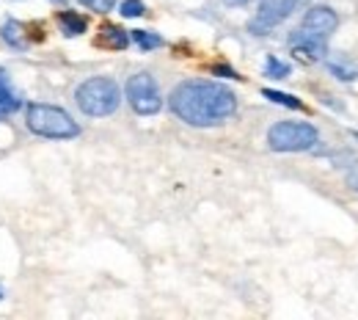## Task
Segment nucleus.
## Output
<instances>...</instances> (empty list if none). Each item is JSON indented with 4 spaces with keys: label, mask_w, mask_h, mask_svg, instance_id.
I'll use <instances>...</instances> for the list:
<instances>
[{
    "label": "nucleus",
    "mask_w": 358,
    "mask_h": 320,
    "mask_svg": "<svg viewBox=\"0 0 358 320\" xmlns=\"http://www.w3.org/2000/svg\"><path fill=\"white\" fill-rule=\"evenodd\" d=\"M169 108L190 127H215L237 113V94L215 81H185L171 92Z\"/></svg>",
    "instance_id": "nucleus-1"
},
{
    "label": "nucleus",
    "mask_w": 358,
    "mask_h": 320,
    "mask_svg": "<svg viewBox=\"0 0 358 320\" xmlns=\"http://www.w3.org/2000/svg\"><path fill=\"white\" fill-rule=\"evenodd\" d=\"M25 122L34 136L52 138V141H69L80 136V125L58 105H45V102H31L25 108Z\"/></svg>",
    "instance_id": "nucleus-2"
},
{
    "label": "nucleus",
    "mask_w": 358,
    "mask_h": 320,
    "mask_svg": "<svg viewBox=\"0 0 358 320\" xmlns=\"http://www.w3.org/2000/svg\"><path fill=\"white\" fill-rule=\"evenodd\" d=\"M75 102L78 108L91 116V119H102V116H110L116 113V108L122 105V89L113 78H89L78 86L75 92Z\"/></svg>",
    "instance_id": "nucleus-3"
},
{
    "label": "nucleus",
    "mask_w": 358,
    "mask_h": 320,
    "mask_svg": "<svg viewBox=\"0 0 358 320\" xmlns=\"http://www.w3.org/2000/svg\"><path fill=\"white\" fill-rule=\"evenodd\" d=\"M320 141L317 127L309 122H275L268 130V146L273 152H309Z\"/></svg>",
    "instance_id": "nucleus-4"
},
{
    "label": "nucleus",
    "mask_w": 358,
    "mask_h": 320,
    "mask_svg": "<svg viewBox=\"0 0 358 320\" xmlns=\"http://www.w3.org/2000/svg\"><path fill=\"white\" fill-rule=\"evenodd\" d=\"M124 94H127V102H130V108L138 116H155L163 108L160 86L149 72H135L133 78L127 81V86H124Z\"/></svg>",
    "instance_id": "nucleus-5"
},
{
    "label": "nucleus",
    "mask_w": 358,
    "mask_h": 320,
    "mask_svg": "<svg viewBox=\"0 0 358 320\" xmlns=\"http://www.w3.org/2000/svg\"><path fill=\"white\" fill-rule=\"evenodd\" d=\"M289 14H295V8H292L289 0H262L259 11H257L254 20L248 22V31L257 34V36H262V34L273 31L275 25H281Z\"/></svg>",
    "instance_id": "nucleus-6"
},
{
    "label": "nucleus",
    "mask_w": 358,
    "mask_h": 320,
    "mask_svg": "<svg viewBox=\"0 0 358 320\" xmlns=\"http://www.w3.org/2000/svg\"><path fill=\"white\" fill-rule=\"evenodd\" d=\"M289 45H292V55L303 64H314L325 55V36H317V34H309L303 28L292 31L289 36Z\"/></svg>",
    "instance_id": "nucleus-7"
},
{
    "label": "nucleus",
    "mask_w": 358,
    "mask_h": 320,
    "mask_svg": "<svg viewBox=\"0 0 358 320\" xmlns=\"http://www.w3.org/2000/svg\"><path fill=\"white\" fill-rule=\"evenodd\" d=\"M301 28L309 31V34H317V36H325V39H328V36L339 28V17H336V11H334L331 6H312V8L303 14Z\"/></svg>",
    "instance_id": "nucleus-8"
},
{
    "label": "nucleus",
    "mask_w": 358,
    "mask_h": 320,
    "mask_svg": "<svg viewBox=\"0 0 358 320\" xmlns=\"http://www.w3.org/2000/svg\"><path fill=\"white\" fill-rule=\"evenodd\" d=\"M96 45L99 47H108V50H124V47L130 45V34L124 31V28H119V25H102L99 28V36H96Z\"/></svg>",
    "instance_id": "nucleus-9"
},
{
    "label": "nucleus",
    "mask_w": 358,
    "mask_h": 320,
    "mask_svg": "<svg viewBox=\"0 0 358 320\" xmlns=\"http://www.w3.org/2000/svg\"><path fill=\"white\" fill-rule=\"evenodd\" d=\"M58 25H61V31H64L66 36H80V34H86V28H89L86 17L78 14V11H61V14H58Z\"/></svg>",
    "instance_id": "nucleus-10"
},
{
    "label": "nucleus",
    "mask_w": 358,
    "mask_h": 320,
    "mask_svg": "<svg viewBox=\"0 0 358 320\" xmlns=\"http://www.w3.org/2000/svg\"><path fill=\"white\" fill-rule=\"evenodd\" d=\"M20 105H22L20 97L11 92V86H8V81H6V75H3V69H0V111H3V113H14Z\"/></svg>",
    "instance_id": "nucleus-11"
},
{
    "label": "nucleus",
    "mask_w": 358,
    "mask_h": 320,
    "mask_svg": "<svg viewBox=\"0 0 358 320\" xmlns=\"http://www.w3.org/2000/svg\"><path fill=\"white\" fill-rule=\"evenodd\" d=\"M0 34H3L6 45H11L14 50H22V47L28 45V39H22V36H20V34H22V25H20V22H14V20H11V22H6Z\"/></svg>",
    "instance_id": "nucleus-12"
},
{
    "label": "nucleus",
    "mask_w": 358,
    "mask_h": 320,
    "mask_svg": "<svg viewBox=\"0 0 358 320\" xmlns=\"http://www.w3.org/2000/svg\"><path fill=\"white\" fill-rule=\"evenodd\" d=\"M262 94L268 97L270 102H275V105H284V108H292V111H303V102L298 97H292V94L275 92V89H265Z\"/></svg>",
    "instance_id": "nucleus-13"
},
{
    "label": "nucleus",
    "mask_w": 358,
    "mask_h": 320,
    "mask_svg": "<svg viewBox=\"0 0 358 320\" xmlns=\"http://www.w3.org/2000/svg\"><path fill=\"white\" fill-rule=\"evenodd\" d=\"M130 39L141 50H157V47H163V39L157 34H152V31H130Z\"/></svg>",
    "instance_id": "nucleus-14"
},
{
    "label": "nucleus",
    "mask_w": 358,
    "mask_h": 320,
    "mask_svg": "<svg viewBox=\"0 0 358 320\" xmlns=\"http://www.w3.org/2000/svg\"><path fill=\"white\" fill-rule=\"evenodd\" d=\"M265 75L273 78V81H284V78L289 75V64L278 61L275 55H268V61H265Z\"/></svg>",
    "instance_id": "nucleus-15"
},
{
    "label": "nucleus",
    "mask_w": 358,
    "mask_h": 320,
    "mask_svg": "<svg viewBox=\"0 0 358 320\" xmlns=\"http://www.w3.org/2000/svg\"><path fill=\"white\" fill-rule=\"evenodd\" d=\"M119 11H122V17H141L146 8H143L141 0H124V3L119 6Z\"/></svg>",
    "instance_id": "nucleus-16"
},
{
    "label": "nucleus",
    "mask_w": 358,
    "mask_h": 320,
    "mask_svg": "<svg viewBox=\"0 0 358 320\" xmlns=\"http://www.w3.org/2000/svg\"><path fill=\"white\" fill-rule=\"evenodd\" d=\"M80 3H83L86 8H91V11H110L116 0H80Z\"/></svg>",
    "instance_id": "nucleus-17"
},
{
    "label": "nucleus",
    "mask_w": 358,
    "mask_h": 320,
    "mask_svg": "<svg viewBox=\"0 0 358 320\" xmlns=\"http://www.w3.org/2000/svg\"><path fill=\"white\" fill-rule=\"evenodd\" d=\"M328 69H331L339 81H356V72H353V69H345V67H339V64H328Z\"/></svg>",
    "instance_id": "nucleus-18"
},
{
    "label": "nucleus",
    "mask_w": 358,
    "mask_h": 320,
    "mask_svg": "<svg viewBox=\"0 0 358 320\" xmlns=\"http://www.w3.org/2000/svg\"><path fill=\"white\" fill-rule=\"evenodd\" d=\"M215 75H229V78H237V72H234V69H229V67H215Z\"/></svg>",
    "instance_id": "nucleus-19"
},
{
    "label": "nucleus",
    "mask_w": 358,
    "mask_h": 320,
    "mask_svg": "<svg viewBox=\"0 0 358 320\" xmlns=\"http://www.w3.org/2000/svg\"><path fill=\"white\" fill-rule=\"evenodd\" d=\"M289 3H292V8H295V11H298V8H306V6H309V0H289Z\"/></svg>",
    "instance_id": "nucleus-20"
},
{
    "label": "nucleus",
    "mask_w": 358,
    "mask_h": 320,
    "mask_svg": "<svg viewBox=\"0 0 358 320\" xmlns=\"http://www.w3.org/2000/svg\"><path fill=\"white\" fill-rule=\"evenodd\" d=\"M3 116H6V113H3V111H0V119H3Z\"/></svg>",
    "instance_id": "nucleus-21"
},
{
    "label": "nucleus",
    "mask_w": 358,
    "mask_h": 320,
    "mask_svg": "<svg viewBox=\"0 0 358 320\" xmlns=\"http://www.w3.org/2000/svg\"><path fill=\"white\" fill-rule=\"evenodd\" d=\"M0 298H3V290H0Z\"/></svg>",
    "instance_id": "nucleus-22"
},
{
    "label": "nucleus",
    "mask_w": 358,
    "mask_h": 320,
    "mask_svg": "<svg viewBox=\"0 0 358 320\" xmlns=\"http://www.w3.org/2000/svg\"><path fill=\"white\" fill-rule=\"evenodd\" d=\"M55 3H64V0H55Z\"/></svg>",
    "instance_id": "nucleus-23"
}]
</instances>
